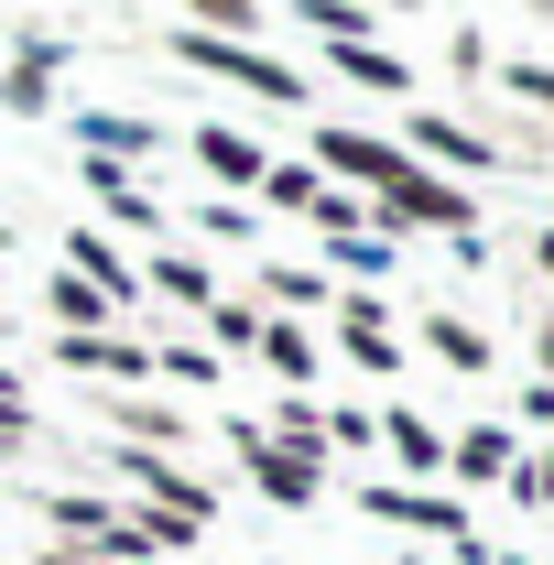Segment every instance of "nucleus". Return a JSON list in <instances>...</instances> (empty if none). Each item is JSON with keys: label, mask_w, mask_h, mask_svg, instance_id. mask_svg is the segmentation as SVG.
Wrapping results in <instances>:
<instances>
[{"label": "nucleus", "mask_w": 554, "mask_h": 565, "mask_svg": "<svg viewBox=\"0 0 554 565\" xmlns=\"http://www.w3.org/2000/svg\"><path fill=\"white\" fill-rule=\"evenodd\" d=\"M468 217H479L468 185H457V174H424V163H403V174L370 196V228H381V239H403V228H446V239H457Z\"/></svg>", "instance_id": "1"}, {"label": "nucleus", "mask_w": 554, "mask_h": 565, "mask_svg": "<svg viewBox=\"0 0 554 565\" xmlns=\"http://www.w3.org/2000/svg\"><path fill=\"white\" fill-rule=\"evenodd\" d=\"M174 55H185L196 76H228V87H251V98H273V109H294V98H305V76L283 66V55H262V44H228V33H196V22L174 33Z\"/></svg>", "instance_id": "2"}, {"label": "nucleus", "mask_w": 554, "mask_h": 565, "mask_svg": "<svg viewBox=\"0 0 554 565\" xmlns=\"http://www.w3.org/2000/svg\"><path fill=\"white\" fill-rule=\"evenodd\" d=\"M316 163H327V174H348V185H370V196H381V185H392V174H403L414 152H403V141H381V131H338V120H316Z\"/></svg>", "instance_id": "3"}, {"label": "nucleus", "mask_w": 554, "mask_h": 565, "mask_svg": "<svg viewBox=\"0 0 554 565\" xmlns=\"http://www.w3.org/2000/svg\"><path fill=\"white\" fill-rule=\"evenodd\" d=\"M239 457H251V479L283 500V511H305V500L327 490V457H305V446H273V435H239Z\"/></svg>", "instance_id": "4"}, {"label": "nucleus", "mask_w": 554, "mask_h": 565, "mask_svg": "<svg viewBox=\"0 0 554 565\" xmlns=\"http://www.w3.org/2000/svg\"><path fill=\"white\" fill-rule=\"evenodd\" d=\"M446 479H457V490H489V479H511V435H500V424H468V435H446Z\"/></svg>", "instance_id": "5"}, {"label": "nucleus", "mask_w": 554, "mask_h": 565, "mask_svg": "<svg viewBox=\"0 0 554 565\" xmlns=\"http://www.w3.org/2000/svg\"><path fill=\"white\" fill-rule=\"evenodd\" d=\"M131 479H141V500H163V522H185V533L207 522V479H185L174 457H131Z\"/></svg>", "instance_id": "6"}, {"label": "nucleus", "mask_w": 554, "mask_h": 565, "mask_svg": "<svg viewBox=\"0 0 554 565\" xmlns=\"http://www.w3.org/2000/svg\"><path fill=\"white\" fill-rule=\"evenodd\" d=\"M370 500V522H414V533H468V511L446 490H359Z\"/></svg>", "instance_id": "7"}, {"label": "nucleus", "mask_w": 554, "mask_h": 565, "mask_svg": "<svg viewBox=\"0 0 554 565\" xmlns=\"http://www.w3.org/2000/svg\"><path fill=\"white\" fill-rule=\"evenodd\" d=\"M403 152H435V163H457V174H479V163H489V131H468V120H435V109H424Z\"/></svg>", "instance_id": "8"}, {"label": "nucleus", "mask_w": 554, "mask_h": 565, "mask_svg": "<svg viewBox=\"0 0 554 565\" xmlns=\"http://www.w3.org/2000/svg\"><path fill=\"white\" fill-rule=\"evenodd\" d=\"M196 163H207L217 185H262V141L228 131V120H217V131H196Z\"/></svg>", "instance_id": "9"}, {"label": "nucleus", "mask_w": 554, "mask_h": 565, "mask_svg": "<svg viewBox=\"0 0 554 565\" xmlns=\"http://www.w3.org/2000/svg\"><path fill=\"white\" fill-rule=\"evenodd\" d=\"M381 446H392L414 479H435V468H446V435H435L424 414H381Z\"/></svg>", "instance_id": "10"}, {"label": "nucleus", "mask_w": 554, "mask_h": 565, "mask_svg": "<svg viewBox=\"0 0 554 565\" xmlns=\"http://www.w3.org/2000/svg\"><path fill=\"white\" fill-rule=\"evenodd\" d=\"M262 196H273L283 217H316V196H327V174H316V163H262Z\"/></svg>", "instance_id": "11"}, {"label": "nucleus", "mask_w": 554, "mask_h": 565, "mask_svg": "<svg viewBox=\"0 0 554 565\" xmlns=\"http://www.w3.org/2000/svg\"><path fill=\"white\" fill-rule=\"evenodd\" d=\"M424 349L446 359V370H468V381L489 370V338H479V327H457V316H424Z\"/></svg>", "instance_id": "12"}, {"label": "nucleus", "mask_w": 554, "mask_h": 565, "mask_svg": "<svg viewBox=\"0 0 554 565\" xmlns=\"http://www.w3.org/2000/svg\"><path fill=\"white\" fill-rule=\"evenodd\" d=\"M338 66L359 76V87H414V66H403L392 44H370V33H348V44H338Z\"/></svg>", "instance_id": "13"}, {"label": "nucleus", "mask_w": 554, "mask_h": 565, "mask_svg": "<svg viewBox=\"0 0 554 565\" xmlns=\"http://www.w3.org/2000/svg\"><path fill=\"white\" fill-rule=\"evenodd\" d=\"M87 141H98V163H131V152L152 163V141H163V131H152V120H120V109H98V120H87Z\"/></svg>", "instance_id": "14"}, {"label": "nucleus", "mask_w": 554, "mask_h": 565, "mask_svg": "<svg viewBox=\"0 0 554 565\" xmlns=\"http://www.w3.org/2000/svg\"><path fill=\"white\" fill-rule=\"evenodd\" d=\"M185 11H196V33H228V44L262 33V0H185Z\"/></svg>", "instance_id": "15"}, {"label": "nucleus", "mask_w": 554, "mask_h": 565, "mask_svg": "<svg viewBox=\"0 0 554 565\" xmlns=\"http://www.w3.org/2000/svg\"><path fill=\"white\" fill-rule=\"evenodd\" d=\"M207 338L239 359V349H262V316H251V305H228V294H207Z\"/></svg>", "instance_id": "16"}, {"label": "nucleus", "mask_w": 554, "mask_h": 565, "mask_svg": "<svg viewBox=\"0 0 554 565\" xmlns=\"http://www.w3.org/2000/svg\"><path fill=\"white\" fill-rule=\"evenodd\" d=\"M262 359H273L283 381H316V349H305V327H262Z\"/></svg>", "instance_id": "17"}, {"label": "nucleus", "mask_w": 554, "mask_h": 565, "mask_svg": "<svg viewBox=\"0 0 554 565\" xmlns=\"http://www.w3.org/2000/svg\"><path fill=\"white\" fill-rule=\"evenodd\" d=\"M120 435H152V446H174V435H185V424L163 414V403H120Z\"/></svg>", "instance_id": "18"}, {"label": "nucleus", "mask_w": 554, "mask_h": 565, "mask_svg": "<svg viewBox=\"0 0 554 565\" xmlns=\"http://www.w3.org/2000/svg\"><path fill=\"white\" fill-rule=\"evenodd\" d=\"M273 305H327V273H262Z\"/></svg>", "instance_id": "19"}, {"label": "nucleus", "mask_w": 554, "mask_h": 565, "mask_svg": "<svg viewBox=\"0 0 554 565\" xmlns=\"http://www.w3.org/2000/svg\"><path fill=\"white\" fill-rule=\"evenodd\" d=\"M152 282H163V294H185V305H207V273H196V262H152Z\"/></svg>", "instance_id": "20"}, {"label": "nucleus", "mask_w": 554, "mask_h": 565, "mask_svg": "<svg viewBox=\"0 0 554 565\" xmlns=\"http://www.w3.org/2000/svg\"><path fill=\"white\" fill-rule=\"evenodd\" d=\"M511 87H522L533 109H554V66H511Z\"/></svg>", "instance_id": "21"}, {"label": "nucleus", "mask_w": 554, "mask_h": 565, "mask_svg": "<svg viewBox=\"0 0 554 565\" xmlns=\"http://www.w3.org/2000/svg\"><path fill=\"white\" fill-rule=\"evenodd\" d=\"M522 500H544V511H554V446L533 457V468H522Z\"/></svg>", "instance_id": "22"}, {"label": "nucleus", "mask_w": 554, "mask_h": 565, "mask_svg": "<svg viewBox=\"0 0 554 565\" xmlns=\"http://www.w3.org/2000/svg\"><path fill=\"white\" fill-rule=\"evenodd\" d=\"M33 565H87V555H33Z\"/></svg>", "instance_id": "23"}, {"label": "nucleus", "mask_w": 554, "mask_h": 565, "mask_svg": "<svg viewBox=\"0 0 554 565\" xmlns=\"http://www.w3.org/2000/svg\"><path fill=\"white\" fill-rule=\"evenodd\" d=\"M544 370H554V316H544Z\"/></svg>", "instance_id": "24"}, {"label": "nucleus", "mask_w": 554, "mask_h": 565, "mask_svg": "<svg viewBox=\"0 0 554 565\" xmlns=\"http://www.w3.org/2000/svg\"><path fill=\"white\" fill-rule=\"evenodd\" d=\"M544 273H554V228H544Z\"/></svg>", "instance_id": "25"}, {"label": "nucleus", "mask_w": 554, "mask_h": 565, "mask_svg": "<svg viewBox=\"0 0 554 565\" xmlns=\"http://www.w3.org/2000/svg\"><path fill=\"white\" fill-rule=\"evenodd\" d=\"M522 11H554V0H522Z\"/></svg>", "instance_id": "26"}, {"label": "nucleus", "mask_w": 554, "mask_h": 565, "mask_svg": "<svg viewBox=\"0 0 554 565\" xmlns=\"http://www.w3.org/2000/svg\"><path fill=\"white\" fill-rule=\"evenodd\" d=\"M392 11H414V0H392Z\"/></svg>", "instance_id": "27"}]
</instances>
